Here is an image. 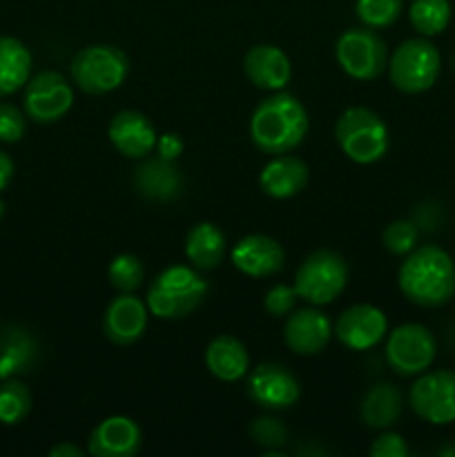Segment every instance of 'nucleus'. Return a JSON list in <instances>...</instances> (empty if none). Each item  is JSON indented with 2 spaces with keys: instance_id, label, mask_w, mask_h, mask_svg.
<instances>
[{
  "instance_id": "nucleus-1",
  "label": "nucleus",
  "mask_w": 455,
  "mask_h": 457,
  "mask_svg": "<svg viewBox=\"0 0 455 457\" xmlns=\"http://www.w3.org/2000/svg\"><path fill=\"white\" fill-rule=\"evenodd\" d=\"M310 120L303 103L288 92L263 98L250 116V138L263 154H288L306 138Z\"/></svg>"
},
{
  "instance_id": "nucleus-2",
  "label": "nucleus",
  "mask_w": 455,
  "mask_h": 457,
  "mask_svg": "<svg viewBox=\"0 0 455 457\" xmlns=\"http://www.w3.org/2000/svg\"><path fill=\"white\" fill-rule=\"evenodd\" d=\"M397 284L401 295L418 306H444L455 295V263L440 245H419L406 254Z\"/></svg>"
},
{
  "instance_id": "nucleus-3",
  "label": "nucleus",
  "mask_w": 455,
  "mask_h": 457,
  "mask_svg": "<svg viewBox=\"0 0 455 457\" xmlns=\"http://www.w3.org/2000/svg\"><path fill=\"white\" fill-rule=\"evenodd\" d=\"M210 284L192 266H170L147 290V308L159 320H181L201 306Z\"/></svg>"
},
{
  "instance_id": "nucleus-4",
  "label": "nucleus",
  "mask_w": 455,
  "mask_h": 457,
  "mask_svg": "<svg viewBox=\"0 0 455 457\" xmlns=\"http://www.w3.org/2000/svg\"><path fill=\"white\" fill-rule=\"evenodd\" d=\"M335 141L352 163L370 165L384 159L391 147V134L377 112L348 107L335 123Z\"/></svg>"
},
{
  "instance_id": "nucleus-5",
  "label": "nucleus",
  "mask_w": 455,
  "mask_h": 457,
  "mask_svg": "<svg viewBox=\"0 0 455 457\" xmlns=\"http://www.w3.org/2000/svg\"><path fill=\"white\" fill-rule=\"evenodd\" d=\"M129 61L125 52L114 45H89L71 58V83L85 94L101 96L114 92L125 83Z\"/></svg>"
},
{
  "instance_id": "nucleus-6",
  "label": "nucleus",
  "mask_w": 455,
  "mask_h": 457,
  "mask_svg": "<svg viewBox=\"0 0 455 457\" xmlns=\"http://www.w3.org/2000/svg\"><path fill=\"white\" fill-rule=\"evenodd\" d=\"M348 284V263L335 250H315L303 259L294 275L299 299L310 306H326L343 293Z\"/></svg>"
},
{
  "instance_id": "nucleus-7",
  "label": "nucleus",
  "mask_w": 455,
  "mask_h": 457,
  "mask_svg": "<svg viewBox=\"0 0 455 457\" xmlns=\"http://www.w3.org/2000/svg\"><path fill=\"white\" fill-rule=\"evenodd\" d=\"M442 58L435 45L426 38H409L388 58L391 83L404 94L426 92L435 85Z\"/></svg>"
},
{
  "instance_id": "nucleus-8",
  "label": "nucleus",
  "mask_w": 455,
  "mask_h": 457,
  "mask_svg": "<svg viewBox=\"0 0 455 457\" xmlns=\"http://www.w3.org/2000/svg\"><path fill=\"white\" fill-rule=\"evenodd\" d=\"M339 67L355 80H375L388 67V47L370 27H351L335 43Z\"/></svg>"
},
{
  "instance_id": "nucleus-9",
  "label": "nucleus",
  "mask_w": 455,
  "mask_h": 457,
  "mask_svg": "<svg viewBox=\"0 0 455 457\" xmlns=\"http://www.w3.org/2000/svg\"><path fill=\"white\" fill-rule=\"evenodd\" d=\"M437 344L431 330L422 324H401L388 335L386 361L397 375H419L435 360Z\"/></svg>"
},
{
  "instance_id": "nucleus-10",
  "label": "nucleus",
  "mask_w": 455,
  "mask_h": 457,
  "mask_svg": "<svg viewBox=\"0 0 455 457\" xmlns=\"http://www.w3.org/2000/svg\"><path fill=\"white\" fill-rule=\"evenodd\" d=\"M71 105H74V89L70 80L58 71H40L27 80L22 107L27 119L34 123H56L71 110Z\"/></svg>"
},
{
  "instance_id": "nucleus-11",
  "label": "nucleus",
  "mask_w": 455,
  "mask_h": 457,
  "mask_svg": "<svg viewBox=\"0 0 455 457\" xmlns=\"http://www.w3.org/2000/svg\"><path fill=\"white\" fill-rule=\"evenodd\" d=\"M409 402L424 422L435 427L455 422V370L424 373L410 386Z\"/></svg>"
},
{
  "instance_id": "nucleus-12",
  "label": "nucleus",
  "mask_w": 455,
  "mask_h": 457,
  "mask_svg": "<svg viewBox=\"0 0 455 457\" xmlns=\"http://www.w3.org/2000/svg\"><path fill=\"white\" fill-rule=\"evenodd\" d=\"M245 391L254 404L266 411L290 409L302 395L297 378L277 361H263L257 369L248 370Z\"/></svg>"
},
{
  "instance_id": "nucleus-13",
  "label": "nucleus",
  "mask_w": 455,
  "mask_h": 457,
  "mask_svg": "<svg viewBox=\"0 0 455 457\" xmlns=\"http://www.w3.org/2000/svg\"><path fill=\"white\" fill-rule=\"evenodd\" d=\"M388 335V317L382 308L355 303L335 321V337L351 351H370Z\"/></svg>"
},
{
  "instance_id": "nucleus-14",
  "label": "nucleus",
  "mask_w": 455,
  "mask_h": 457,
  "mask_svg": "<svg viewBox=\"0 0 455 457\" xmlns=\"http://www.w3.org/2000/svg\"><path fill=\"white\" fill-rule=\"evenodd\" d=\"M333 337V321L317 308H294L284 326L285 346L303 357L317 355Z\"/></svg>"
},
{
  "instance_id": "nucleus-15",
  "label": "nucleus",
  "mask_w": 455,
  "mask_h": 457,
  "mask_svg": "<svg viewBox=\"0 0 455 457\" xmlns=\"http://www.w3.org/2000/svg\"><path fill=\"white\" fill-rule=\"evenodd\" d=\"M150 308L134 293H119L107 306L103 315V330L105 337L116 346H129L138 342L147 328Z\"/></svg>"
},
{
  "instance_id": "nucleus-16",
  "label": "nucleus",
  "mask_w": 455,
  "mask_h": 457,
  "mask_svg": "<svg viewBox=\"0 0 455 457\" xmlns=\"http://www.w3.org/2000/svg\"><path fill=\"white\" fill-rule=\"evenodd\" d=\"M112 145L128 159H145L156 150L159 134L152 120L136 110H120L107 128Z\"/></svg>"
},
{
  "instance_id": "nucleus-17",
  "label": "nucleus",
  "mask_w": 455,
  "mask_h": 457,
  "mask_svg": "<svg viewBox=\"0 0 455 457\" xmlns=\"http://www.w3.org/2000/svg\"><path fill=\"white\" fill-rule=\"evenodd\" d=\"M230 262L244 275L263 279L284 268L285 254L277 239L268 235H248L236 241L230 250Z\"/></svg>"
},
{
  "instance_id": "nucleus-18",
  "label": "nucleus",
  "mask_w": 455,
  "mask_h": 457,
  "mask_svg": "<svg viewBox=\"0 0 455 457\" xmlns=\"http://www.w3.org/2000/svg\"><path fill=\"white\" fill-rule=\"evenodd\" d=\"M143 433L132 418L112 415L92 431L87 451L94 457H134L141 451Z\"/></svg>"
},
{
  "instance_id": "nucleus-19",
  "label": "nucleus",
  "mask_w": 455,
  "mask_h": 457,
  "mask_svg": "<svg viewBox=\"0 0 455 457\" xmlns=\"http://www.w3.org/2000/svg\"><path fill=\"white\" fill-rule=\"evenodd\" d=\"M134 187L138 195L154 204H170L178 199L183 192V177L174 161L163 156L143 159V163L134 170Z\"/></svg>"
},
{
  "instance_id": "nucleus-20",
  "label": "nucleus",
  "mask_w": 455,
  "mask_h": 457,
  "mask_svg": "<svg viewBox=\"0 0 455 457\" xmlns=\"http://www.w3.org/2000/svg\"><path fill=\"white\" fill-rule=\"evenodd\" d=\"M244 74L250 83L268 92H281L290 83L293 67L277 45H254L244 58Z\"/></svg>"
},
{
  "instance_id": "nucleus-21",
  "label": "nucleus",
  "mask_w": 455,
  "mask_h": 457,
  "mask_svg": "<svg viewBox=\"0 0 455 457\" xmlns=\"http://www.w3.org/2000/svg\"><path fill=\"white\" fill-rule=\"evenodd\" d=\"M40 360V346L29 330L4 326L0 330V379L31 373Z\"/></svg>"
},
{
  "instance_id": "nucleus-22",
  "label": "nucleus",
  "mask_w": 455,
  "mask_h": 457,
  "mask_svg": "<svg viewBox=\"0 0 455 457\" xmlns=\"http://www.w3.org/2000/svg\"><path fill=\"white\" fill-rule=\"evenodd\" d=\"M308 183V165L299 156L277 154L268 161L259 174V186L272 199L297 196Z\"/></svg>"
},
{
  "instance_id": "nucleus-23",
  "label": "nucleus",
  "mask_w": 455,
  "mask_h": 457,
  "mask_svg": "<svg viewBox=\"0 0 455 457\" xmlns=\"http://www.w3.org/2000/svg\"><path fill=\"white\" fill-rule=\"evenodd\" d=\"M205 366L221 382H239L250 370L248 348L235 335H217L205 348Z\"/></svg>"
},
{
  "instance_id": "nucleus-24",
  "label": "nucleus",
  "mask_w": 455,
  "mask_h": 457,
  "mask_svg": "<svg viewBox=\"0 0 455 457\" xmlns=\"http://www.w3.org/2000/svg\"><path fill=\"white\" fill-rule=\"evenodd\" d=\"M226 235L217 223L201 221L186 237V257L196 270H214L226 257Z\"/></svg>"
},
{
  "instance_id": "nucleus-25",
  "label": "nucleus",
  "mask_w": 455,
  "mask_h": 457,
  "mask_svg": "<svg viewBox=\"0 0 455 457\" xmlns=\"http://www.w3.org/2000/svg\"><path fill=\"white\" fill-rule=\"evenodd\" d=\"M401 406H404V400H401L400 388L388 382H379L364 393L361 420L368 428L384 431L400 420Z\"/></svg>"
},
{
  "instance_id": "nucleus-26",
  "label": "nucleus",
  "mask_w": 455,
  "mask_h": 457,
  "mask_svg": "<svg viewBox=\"0 0 455 457\" xmlns=\"http://www.w3.org/2000/svg\"><path fill=\"white\" fill-rule=\"evenodd\" d=\"M31 74V52L13 36H0V98L22 89Z\"/></svg>"
},
{
  "instance_id": "nucleus-27",
  "label": "nucleus",
  "mask_w": 455,
  "mask_h": 457,
  "mask_svg": "<svg viewBox=\"0 0 455 457\" xmlns=\"http://www.w3.org/2000/svg\"><path fill=\"white\" fill-rule=\"evenodd\" d=\"M410 25L418 34L437 36L449 27L451 3L449 0H413L409 9Z\"/></svg>"
},
{
  "instance_id": "nucleus-28",
  "label": "nucleus",
  "mask_w": 455,
  "mask_h": 457,
  "mask_svg": "<svg viewBox=\"0 0 455 457\" xmlns=\"http://www.w3.org/2000/svg\"><path fill=\"white\" fill-rule=\"evenodd\" d=\"M31 404L34 400L25 382L16 378L0 379V422L7 427L21 424L29 415Z\"/></svg>"
},
{
  "instance_id": "nucleus-29",
  "label": "nucleus",
  "mask_w": 455,
  "mask_h": 457,
  "mask_svg": "<svg viewBox=\"0 0 455 457\" xmlns=\"http://www.w3.org/2000/svg\"><path fill=\"white\" fill-rule=\"evenodd\" d=\"M107 277H110V284L119 293H136L141 288L145 270H143V263L136 254L123 253L112 259L110 268H107Z\"/></svg>"
},
{
  "instance_id": "nucleus-30",
  "label": "nucleus",
  "mask_w": 455,
  "mask_h": 457,
  "mask_svg": "<svg viewBox=\"0 0 455 457\" xmlns=\"http://www.w3.org/2000/svg\"><path fill=\"white\" fill-rule=\"evenodd\" d=\"M404 0H355L357 18L370 29H384L401 16Z\"/></svg>"
},
{
  "instance_id": "nucleus-31",
  "label": "nucleus",
  "mask_w": 455,
  "mask_h": 457,
  "mask_svg": "<svg viewBox=\"0 0 455 457\" xmlns=\"http://www.w3.org/2000/svg\"><path fill=\"white\" fill-rule=\"evenodd\" d=\"M419 230L413 221H406V219H397V221L388 223L386 230L382 235L384 248L391 254H397V257H404L410 250L418 248Z\"/></svg>"
},
{
  "instance_id": "nucleus-32",
  "label": "nucleus",
  "mask_w": 455,
  "mask_h": 457,
  "mask_svg": "<svg viewBox=\"0 0 455 457\" xmlns=\"http://www.w3.org/2000/svg\"><path fill=\"white\" fill-rule=\"evenodd\" d=\"M250 436L263 449H279L288 442V428L270 415H261L250 424Z\"/></svg>"
},
{
  "instance_id": "nucleus-33",
  "label": "nucleus",
  "mask_w": 455,
  "mask_h": 457,
  "mask_svg": "<svg viewBox=\"0 0 455 457\" xmlns=\"http://www.w3.org/2000/svg\"><path fill=\"white\" fill-rule=\"evenodd\" d=\"M27 132V114L13 103L0 101V141L18 143Z\"/></svg>"
},
{
  "instance_id": "nucleus-34",
  "label": "nucleus",
  "mask_w": 455,
  "mask_h": 457,
  "mask_svg": "<svg viewBox=\"0 0 455 457\" xmlns=\"http://www.w3.org/2000/svg\"><path fill=\"white\" fill-rule=\"evenodd\" d=\"M297 290L294 286L285 284H275L263 297V308L270 312L272 317H288L290 312L297 308Z\"/></svg>"
},
{
  "instance_id": "nucleus-35",
  "label": "nucleus",
  "mask_w": 455,
  "mask_h": 457,
  "mask_svg": "<svg viewBox=\"0 0 455 457\" xmlns=\"http://www.w3.org/2000/svg\"><path fill=\"white\" fill-rule=\"evenodd\" d=\"M368 453L373 457H406L409 455V446L400 433H382L377 440L370 445Z\"/></svg>"
},
{
  "instance_id": "nucleus-36",
  "label": "nucleus",
  "mask_w": 455,
  "mask_h": 457,
  "mask_svg": "<svg viewBox=\"0 0 455 457\" xmlns=\"http://www.w3.org/2000/svg\"><path fill=\"white\" fill-rule=\"evenodd\" d=\"M156 152H159V156H163V159L177 161L178 154L183 152L181 137H178V134H163V137H159V141H156Z\"/></svg>"
},
{
  "instance_id": "nucleus-37",
  "label": "nucleus",
  "mask_w": 455,
  "mask_h": 457,
  "mask_svg": "<svg viewBox=\"0 0 455 457\" xmlns=\"http://www.w3.org/2000/svg\"><path fill=\"white\" fill-rule=\"evenodd\" d=\"M13 172H16V165H13L12 156H9L4 150H0V192L12 183Z\"/></svg>"
},
{
  "instance_id": "nucleus-38",
  "label": "nucleus",
  "mask_w": 455,
  "mask_h": 457,
  "mask_svg": "<svg viewBox=\"0 0 455 457\" xmlns=\"http://www.w3.org/2000/svg\"><path fill=\"white\" fill-rule=\"evenodd\" d=\"M49 455L52 457H80L83 455V449L74 445H56L54 449H49Z\"/></svg>"
},
{
  "instance_id": "nucleus-39",
  "label": "nucleus",
  "mask_w": 455,
  "mask_h": 457,
  "mask_svg": "<svg viewBox=\"0 0 455 457\" xmlns=\"http://www.w3.org/2000/svg\"><path fill=\"white\" fill-rule=\"evenodd\" d=\"M3 214H4V204L0 201V219H3Z\"/></svg>"
}]
</instances>
